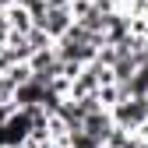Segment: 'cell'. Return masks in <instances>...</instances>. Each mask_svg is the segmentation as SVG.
<instances>
[{
  "label": "cell",
  "mask_w": 148,
  "mask_h": 148,
  "mask_svg": "<svg viewBox=\"0 0 148 148\" xmlns=\"http://www.w3.org/2000/svg\"><path fill=\"white\" fill-rule=\"evenodd\" d=\"M113 123L116 127H123V131H141V127L148 123V99H123L116 109H113Z\"/></svg>",
  "instance_id": "2"
},
{
  "label": "cell",
  "mask_w": 148,
  "mask_h": 148,
  "mask_svg": "<svg viewBox=\"0 0 148 148\" xmlns=\"http://www.w3.org/2000/svg\"><path fill=\"white\" fill-rule=\"evenodd\" d=\"M14 4H18V0H0V11H11Z\"/></svg>",
  "instance_id": "6"
},
{
  "label": "cell",
  "mask_w": 148,
  "mask_h": 148,
  "mask_svg": "<svg viewBox=\"0 0 148 148\" xmlns=\"http://www.w3.org/2000/svg\"><path fill=\"white\" fill-rule=\"evenodd\" d=\"M35 131V123L28 116V109H14V113L0 123V148H21Z\"/></svg>",
  "instance_id": "1"
},
{
  "label": "cell",
  "mask_w": 148,
  "mask_h": 148,
  "mask_svg": "<svg viewBox=\"0 0 148 148\" xmlns=\"http://www.w3.org/2000/svg\"><path fill=\"white\" fill-rule=\"evenodd\" d=\"M35 28H42L49 39L57 42V39H64V35L74 28V11L71 7H46V14L35 18Z\"/></svg>",
  "instance_id": "3"
},
{
  "label": "cell",
  "mask_w": 148,
  "mask_h": 148,
  "mask_svg": "<svg viewBox=\"0 0 148 148\" xmlns=\"http://www.w3.org/2000/svg\"><path fill=\"white\" fill-rule=\"evenodd\" d=\"M7 25H11V35H28V32L35 28V18H32V11H28V7L14 4V7L7 11Z\"/></svg>",
  "instance_id": "5"
},
{
  "label": "cell",
  "mask_w": 148,
  "mask_h": 148,
  "mask_svg": "<svg viewBox=\"0 0 148 148\" xmlns=\"http://www.w3.org/2000/svg\"><path fill=\"white\" fill-rule=\"evenodd\" d=\"M81 131L88 134V138H95V141H109V134L116 131V123H113V113H109V109H99V113H92L88 120H85V127Z\"/></svg>",
  "instance_id": "4"
}]
</instances>
